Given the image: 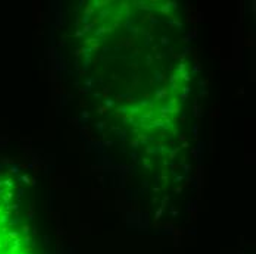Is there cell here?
I'll return each instance as SVG.
<instances>
[{
    "mask_svg": "<svg viewBox=\"0 0 256 254\" xmlns=\"http://www.w3.org/2000/svg\"><path fill=\"white\" fill-rule=\"evenodd\" d=\"M0 254H32L20 229L0 218Z\"/></svg>",
    "mask_w": 256,
    "mask_h": 254,
    "instance_id": "obj_1",
    "label": "cell"
}]
</instances>
